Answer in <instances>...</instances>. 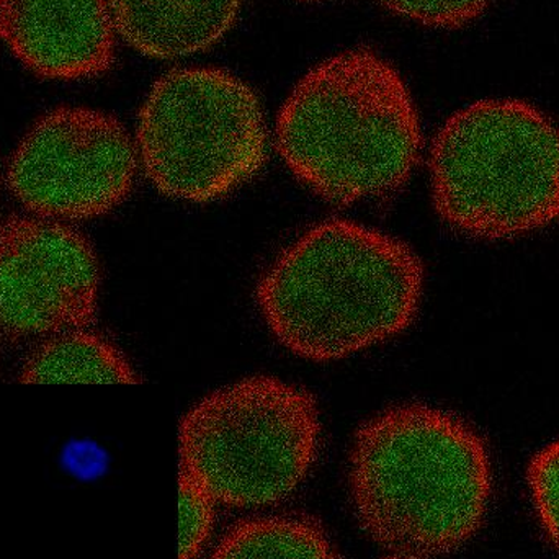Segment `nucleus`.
<instances>
[{
  "label": "nucleus",
  "mask_w": 559,
  "mask_h": 559,
  "mask_svg": "<svg viewBox=\"0 0 559 559\" xmlns=\"http://www.w3.org/2000/svg\"><path fill=\"white\" fill-rule=\"evenodd\" d=\"M115 29L143 55L174 59L215 45L242 0H108Z\"/></svg>",
  "instance_id": "obj_10"
},
{
  "label": "nucleus",
  "mask_w": 559,
  "mask_h": 559,
  "mask_svg": "<svg viewBox=\"0 0 559 559\" xmlns=\"http://www.w3.org/2000/svg\"><path fill=\"white\" fill-rule=\"evenodd\" d=\"M348 489L355 519L374 544L400 557H445L485 522L491 456L462 417L427 404H397L355 432Z\"/></svg>",
  "instance_id": "obj_1"
},
{
  "label": "nucleus",
  "mask_w": 559,
  "mask_h": 559,
  "mask_svg": "<svg viewBox=\"0 0 559 559\" xmlns=\"http://www.w3.org/2000/svg\"><path fill=\"white\" fill-rule=\"evenodd\" d=\"M275 143L309 192L348 206L400 190L416 169L423 133L396 69L358 49L298 82L280 110Z\"/></svg>",
  "instance_id": "obj_3"
},
{
  "label": "nucleus",
  "mask_w": 559,
  "mask_h": 559,
  "mask_svg": "<svg viewBox=\"0 0 559 559\" xmlns=\"http://www.w3.org/2000/svg\"><path fill=\"white\" fill-rule=\"evenodd\" d=\"M321 417L305 388L242 378L193 404L179 427V473L216 504L267 508L292 496L318 460Z\"/></svg>",
  "instance_id": "obj_5"
},
{
  "label": "nucleus",
  "mask_w": 559,
  "mask_h": 559,
  "mask_svg": "<svg viewBox=\"0 0 559 559\" xmlns=\"http://www.w3.org/2000/svg\"><path fill=\"white\" fill-rule=\"evenodd\" d=\"M209 559H341L321 522L277 514L233 525Z\"/></svg>",
  "instance_id": "obj_12"
},
{
  "label": "nucleus",
  "mask_w": 559,
  "mask_h": 559,
  "mask_svg": "<svg viewBox=\"0 0 559 559\" xmlns=\"http://www.w3.org/2000/svg\"><path fill=\"white\" fill-rule=\"evenodd\" d=\"M134 143L157 192L210 203L258 176L267 157V127L259 98L235 75L179 69L151 88Z\"/></svg>",
  "instance_id": "obj_6"
},
{
  "label": "nucleus",
  "mask_w": 559,
  "mask_h": 559,
  "mask_svg": "<svg viewBox=\"0 0 559 559\" xmlns=\"http://www.w3.org/2000/svg\"><path fill=\"white\" fill-rule=\"evenodd\" d=\"M108 0H0V41L36 74L84 79L114 59Z\"/></svg>",
  "instance_id": "obj_9"
},
{
  "label": "nucleus",
  "mask_w": 559,
  "mask_h": 559,
  "mask_svg": "<svg viewBox=\"0 0 559 559\" xmlns=\"http://www.w3.org/2000/svg\"><path fill=\"white\" fill-rule=\"evenodd\" d=\"M100 262L69 223L13 216L0 223V331L51 337L97 318Z\"/></svg>",
  "instance_id": "obj_8"
},
{
  "label": "nucleus",
  "mask_w": 559,
  "mask_h": 559,
  "mask_svg": "<svg viewBox=\"0 0 559 559\" xmlns=\"http://www.w3.org/2000/svg\"><path fill=\"white\" fill-rule=\"evenodd\" d=\"M397 15L423 25L455 28L473 22L489 0H381Z\"/></svg>",
  "instance_id": "obj_15"
},
{
  "label": "nucleus",
  "mask_w": 559,
  "mask_h": 559,
  "mask_svg": "<svg viewBox=\"0 0 559 559\" xmlns=\"http://www.w3.org/2000/svg\"><path fill=\"white\" fill-rule=\"evenodd\" d=\"M527 479L542 527L559 551V439L532 459Z\"/></svg>",
  "instance_id": "obj_14"
},
{
  "label": "nucleus",
  "mask_w": 559,
  "mask_h": 559,
  "mask_svg": "<svg viewBox=\"0 0 559 559\" xmlns=\"http://www.w3.org/2000/svg\"><path fill=\"white\" fill-rule=\"evenodd\" d=\"M429 170L436 212L469 238L514 239L559 219V124L527 102L488 98L453 114Z\"/></svg>",
  "instance_id": "obj_4"
},
{
  "label": "nucleus",
  "mask_w": 559,
  "mask_h": 559,
  "mask_svg": "<svg viewBox=\"0 0 559 559\" xmlns=\"http://www.w3.org/2000/svg\"><path fill=\"white\" fill-rule=\"evenodd\" d=\"M25 383L110 384L138 383L127 355L104 335L88 328L46 338L20 370Z\"/></svg>",
  "instance_id": "obj_11"
},
{
  "label": "nucleus",
  "mask_w": 559,
  "mask_h": 559,
  "mask_svg": "<svg viewBox=\"0 0 559 559\" xmlns=\"http://www.w3.org/2000/svg\"><path fill=\"white\" fill-rule=\"evenodd\" d=\"M62 465L79 479H95L107 469V456L98 447L88 442H74L66 447Z\"/></svg>",
  "instance_id": "obj_16"
},
{
  "label": "nucleus",
  "mask_w": 559,
  "mask_h": 559,
  "mask_svg": "<svg viewBox=\"0 0 559 559\" xmlns=\"http://www.w3.org/2000/svg\"><path fill=\"white\" fill-rule=\"evenodd\" d=\"M423 293V261L409 245L361 223L329 219L280 252L255 296L286 350L328 364L406 331Z\"/></svg>",
  "instance_id": "obj_2"
},
{
  "label": "nucleus",
  "mask_w": 559,
  "mask_h": 559,
  "mask_svg": "<svg viewBox=\"0 0 559 559\" xmlns=\"http://www.w3.org/2000/svg\"><path fill=\"white\" fill-rule=\"evenodd\" d=\"M383 559H416V558L400 557V555H390V557H386Z\"/></svg>",
  "instance_id": "obj_17"
},
{
  "label": "nucleus",
  "mask_w": 559,
  "mask_h": 559,
  "mask_svg": "<svg viewBox=\"0 0 559 559\" xmlns=\"http://www.w3.org/2000/svg\"><path fill=\"white\" fill-rule=\"evenodd\" d=\"M216 502L202 486L179 473V559H199L215 527Z\"/></svg>",
  "instance_id": "obj_13"
},
{
  "label": "nucleus",
  "mask_w": 559,
  "mask_h": 559,
  "mask_svg": "<svg viewBox=\"0 0 559 559\" xmlns=\"http://www.w3.org/2000/svg\"><path fill=\"white\" fill-rule=\"evenodd\" d=\"M136 143L120 121L91 108L66 107L39 118L7 167V186L29 213L56 222L100 218L130 195Z\"/></svg>",
  "instance_id": "obj_7"
}]
</instances>
